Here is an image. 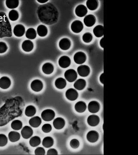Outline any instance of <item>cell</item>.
Returning <instances> with one entry per match:
<instances>
[{
	"instance_id": "cell-1",
	"label": "cell",
	"mask_w": 138,
	"mask_h": 155,
	"mask_svg": "<svg viewBox=\"0 0 138 155\" xmlns=\"http://www.w3.org/2000/svg\"><path fill=\"white\" fill-rule=\"evenodd\" d=\"M37 14L40 21L47 25L54 24L58 19V11L55 7L51 3L45 4L39 7Z\"/></svg>"
},
{
	"instance_id": "cell-2",
	"label": "cell",
	"mask_w": 138,
	"mask_h": 155,
	"mask_svg": "<svg viewBox=\"0 0 138 155\" xmlns=\"http://www.w3.org/2000/svg\"><path fill=\"white\" fill-rule=\"evenodd\" d=\"M12 36L10 22L6 14L0 12V38L11 37Z\"/></svg>"
},
{
	"instance_id": "cell-3",
	"label": "cell",
	"mask_w": 138,
	"mask_h": 155,
	"mask_svg": "<svg viewBox=\"0 0 138 155\" xmlns=\"http://www.w3.org/2000/svg\"><path fill=\"white\" fill-rule=\"evenodd\" d=\"M55 113L53 110L47 109L45 110L41 114V116L43 120L45 121H51L54 118Z\"/></svg>"
},
{
	"instance_id": "cell-4",
	"label": "cell",
	"mask_w": 138,
	"mask_h": 155,
	"mask_svg": "<svg viewBox=\"0 0 138 155\" xmlns=\"http://www.w3.org/2000/svg\"><path fill=\"white\" fill-rule=\"evenodd\" d=\"M64 77L67 81L69 82H73L75 81L77 78V72L74 69H68L64 73Z\"/></svg>"
},
{
	"instance_id": "cell-5",
	"label": "cell",
	"mask_w": 138,
	"mask_h": 155,
	"mask_svg": "<svg viewBox=\"0 0 138 155\" xmlns=\"http://www.w3.org/2000/svg\"><path fill=\"white\" fill-rule=\"evenodd\" d=\"M74 61L78 64H81L84 63L87 59L86 55L83 52H78L74 55Z\"/></svg>"
},
{
	"instance_id": "cell-6",
	"label": "cell",
	"mask_w": 138,
	"mask_h": 155,
	"mask_svg": "<svg viewBox=\"0 0 138 155\" xmlns=\"http://www.w3.org/2000/svg\"><path fill=\"white\" fill-rule=\"evenodd\" d=\"M71 28L72 31L74 33H80L83 30L84 25L82 22L80 20H75L72 22Z\"/></svg>"
},
{
	"instance_id": "cell-7",
	"label": "cell",
	"mask_w": 138,
	"mask_h": 155,
	"mask_svg": "<svg viewBox=\"0 0 138 155\" xmlns=\"http://www.w3.org/2000/svg\"><path fill=\"white\" fill-rule=\"evenodd\" d=\"M66 97L69 101H74L77 99L78 97V93L75 89L69 88L66 92Z\"/></svg>"
},
{
	"instance_id": "cell-8",
	"label": "cell",
	"mask_w": 138,
	"mask_h": 155,
	"mask_svg": "<svg viewBox=\"0 0 138 155\" xmlns=\"http://www.w3.org/2000/svg\"><path fill=\"white\" fill-rule=\"evenodd\" d=\"M43 87V82L39 79L33 80L31 84V88L35 92H40Z\"/></svg>"
},
{
	"instance_id": "cell-9",
	"label": "cell",
	"mask_w": 138,
	"mask_h": 155,
	"mask_svg": "<svg viewBox=\"0 0 138 155\" xmlns=\"http://www.w3.org/2000/svg\"><path fill=\"white\" fill-rule=\"evenodd\" d=\"M90 67L87 65H81L77 68V72L80 76L87 77L90 73Z\"/></svg>"
},
{
	"instance_id": "cell-10",
	"label": "cell",
	"mask_w": 138,
	"mask_h": 155,
	"mask_svg": "<svg viewBox=\"0 0 138 155\" xmlns=\"http://www.w3.org/2000/svg\"><path fill=\"white\" fill-rule=\"evenodd\" d=\"M58 63L60 66L62 68H66L70 66L71 60L69 57L63 56L61 57L59 60Z\"/></svg>"
},
{
	"instance_id": "cell-11",
	"label": "cell",
	"mask_w": 138,
	"mask_h": 155,
	"mask_svg": "<svg viewBox=\"0 0 138 155\" xmlns=\"http://www.w3.org/2000/svg\"><path fill=\"white\" fill-rule=\"evenodd\" d=\"M87 9L84 5H79L75 9V13L77 16L82 17L87 13Z\"/></svg>"
},
{
	"instance_id": "cell-12",
	"label": "cell",
	"mask_w": 138,
	"mask_h": 155,
	"mask_svg": "<svg viewBox=\"0 0 138 155\" xmlns=\"http://www.w3.org/2000/svg\"><path fill=\"white\" fill-rule=\"evenodd\" d=\"M25 33V28L21 24L16 25L13 29V33L16 37H22Z\"/></svg>"
},
{
	"instance_id": "cell-13",
	"label": "cell",
	"mask_w": 138,
	"mask_h": 155,
	"mask_svg": "<svg viewBox=\"0 0 138 155\" xmlns=\"http://www.w3.org/2000/svg\"><path fill=\"white\" fill-rule=\"evenodd\" d=\"M87 139L91 143H95L98 140L99 134L95 130H91L88 132L87 136Z\"/></svg>"
},
{
	"instance_id": "cell-14",
	"label": "cell",
	"mask_w": 138,
	"mask_h": 155,
	"mask_svg": "<svg viewBox=\"0 0 138 155\" xmlns=\"http://www.w3.org/2000/svg\"><path fill=\"white\" fill-rule=\"evenodd\" d=\"M21 135L24 139H29L33 134V130L29 126H25L21 131Z\"/></svg>"
},
{
	"instance_id": "cell-15",
	"label": "cell",
	"mask_w": 138,
	"mask_h": 155,
	"mask_svg": "<svg viewBox=\"0 0 138 155\" xmlns=\"http://www.w3.org/2000/svg\"><path fill=\"white\" fill-rule=\"evenodd\" d=\"M100 104L96 101H92L88 105V110L92 113L98 112L100 109Z\"/></svg>"
},
{
	"instance_id": "cell-16",
	"label": "cell",
	"mask_w": 138,
	"mask_h": 155,
	"mask_svg": "<svg viewBox=\"0 0 138 155\" xmlns=\"http://www.w3.org/2000/svg\"><path fill=\"white\" fill-rule=\"evenodd\" d=\"M11 85V81L8 77L4 76L0 78V88L3 89H7Z\"/></svg>"
},
{
	"instance_id": "cell-17",
	"label": "cell",
	"mask_w": 138,
	"mask_h": 155,
	"mask_svg": "<svg viewBox=\"0 0 138 155\" xmlns=\"http://www.w3.org/2000/svg\"><path fill=\"white\" fill-rule=\"evenodd\" d=\"M59 45L61 50L66 51L69 49L70 48L71 46V42L67 38H63L60 41Z\"/></svg>"
},
{
	"instance_id": "cell-18",
	"label": "cell",
	"mask_w": 138,
	"mask_h": 155,
	"mask_svg": "<svg viewBox=\"0 0 138 155\" xmlns=\"http://www.w3.org/2000/svg\"><path fill=\"white\" fill-rule=\"evenodd\" d=\"M100 119L98 116L95 115H92L88 117L87 122L91 126L94 127L97 126L99 123Z\"/></svg>"
},
{
	"instance_id": "cell-19",
	"label": "cell",
	"mask_w": 138,
	"mask_h": 155,
	"mask_svg": "<svg viewBox=\"0 0 138 155\" xmlns=\"http://www.w3.org/2000/svg\"><path fill=\"white\" fill-rule=\"evenodd\" d=\"M96 19L93 15H88L84 19V24L87 27H92L95 23Z\"/></svg>"
},
{
	"instance_id": "cell-20",
	"label": "cell",
	"mask_w": 138,
	"mask_h": 155,
	"mask_svg": "<svg viewBox=\"0 0 138 155\" xmlns=\"http://www.w3.org/2000/svg\"><path fill=\"white\" fill-rule=\"evenodd\" d=\"M65 121L63 118L61 117H58L55 118L53 121L54 127L56 129H62L65 126Z\"/></svg>"
},
{
	"instance_id": "cell-21",
	"label": "cell",
	"mask_w": 138,
	"mask_h": 155,
	"mask_svg": "<svg viewBox=\"0 0 138 155\" xmlns=\"http://www.w3.org/2000/svg\"><path fill=\"white\" fill-rule=\"evenodd\" d=\"M34 45L32 41L30 40H25L22 43V50L25 52H29L33 50Z\"/></svg>"
},
{
	"instance_id": "cell-22",
	"label": "cell",
	"mask_w": 138,
	"mask_h": 155,
	"mask_svg": "<svg viewBox=\"0 0 138 155\" xmlns=\"http://www.w3.org/2000/svg\"><path fill=\"white\" fill-rule=\"evenodd\" d=\"M54 68L53 65L49 63L44 64L42 67V70L45 74L49 75L51 74L54 71Z\"/></svg>"
},
{
	"instance_id": "cell-23",
	"label": "cell",
	"mask_w": 138,
	"mask_h": 155,
	"mask_svg": "<svg viewBox=\"0 0 138 155\" xmlns=\"http://www.w3.org/2000/svg\"><path fill=\"white\" fill-rule=\"evenodd\" d=\"M42 123V119L39 116H35L30 118L29 124L32 127H37L40 126Z\"/></svg>"
},
{
	"instance_id": "cell-24",
	"label": "cell",
	"mask_w": 138,
	"mask_h": 155,
	"mask_svg": "<svg viewBox=\"0 0 138 155\" xmlns=\"http://www.w3.org/2000/svg\"><path fill=\"white\" fill-rule=\"evenodd\" d=\"M76 111L79 113H84L87 109V105L84 101H79L76 103L75 105Z\"/></svg>"
},
{
	"instance_id": "cell-25",
	"label": "cell",
	"mask_w": 138,
	"mask_h": 155,
	"mask_svg": "<svg viewBox=\"0 0 138 155\" xmlns=\"http://www.w3.org/2000/svg\"><path fill=\"white\" fill-rule=\"evenodd\" d=\"M86 81L84 79H79L75 81L74 87L78 90H82L86 87Z\"/></svg>"
},
{
	"instance_id": "cell-26",
	"label": "cell",
	"mask_w": 138,
	"mask_h": 155,
	"mask_svg": "<svg viewBox=\"0 0 138 155\" xmlns=\"http://www.w3.org/2000/svg\"><path fill=\"white\" fill-rule=\"evenodd\" d=\"M66 85V82L65 79L62 78H59L55 81V85L58 89H63L65 88Z\"/></svg>"
},
{
	"instance_id": "cell-27",
	"label": "cell",
	"mask_w": 138,
	"mask_h": 155,
	"mask_svg": "<svg viewBox=\"0 0 138 155\" xmlns=\"http://www.w3.org/2000/svg\"><path fill=\"white\" fill-rule=\"evenodd\" d=\"M93 32L96 37H101L104 35V27L101 25H97L94 28Z\"/></svg>"
},
{
	"instance_id": "cell-28",
	"label": "cell",
	"mask_w": 138,
	"mask_h": 155,
	"mask_svg": "<svg viewBox=\"0 0 138 155\" xmlns=\"http://www.w3.org/2000/svg\"><path fill=\"white\" fill-rule=\"evenodd\" d=\"M37 32L40 37H45L47 35L48 28L45 25H40L37 27Z\"/></svg>"
},
{
	"instance_id": "cell-29",
	"label": "cell",
	"mask_w": 138,
	"mask_h": 155,
	"mask_svg": "<svg viewBox=\"0 0 138 155\" xmlns=\"http://www.w3.org/2000/svg\"><path fill=\"white\" fill-rule=\"evenodd\" d=\"M8 138L12 142H15L18 141L20 138V135L16 131H10L8 134Z\"/></svg>"
},
{
	"instance_id": "cell-30",
	"label": "cell",
	"mask_w": 138,
	"mask_h": 155,
	"mask_svg": "<svg viewBox=\"0 0 138 155\" xmlns=\"http://www.w3.org/2000/svg\"><path fill=\"white\" fill-rule=\"evenodd\" d=\"M36 108L34 106L29 105L27 106L25 108V113L27 116L32 117L36 114Z\"/></svg>"
},
{
	"instance_id": "cell-31",
	"label": "cell",
	"mask_w": 138,
	"mask_h": 155,
	"mask_svg": "<svg viewBox=\"0 0 138 155\" xmlns=\"http://www.w3.org/2000/svg\"><path fill=\"white\" fill-rule=\"evenodd\" d=\"M19 4L18 0H7L6 1V5L8 8L13 9L18 7Z\"/></svg>"
},
{
	"instance_id": "cell-32",
	"label": "cell",
	"mask_w": 138,
	"mask_h": 155,
	"mask_svg": "<svg viewBox=\"0 0 138 155\" xmlns=\"http://www.w3.org/2000/svg\"><path fill=\"white\" fill-rule=\"evenodd\" d=\"M87 6L90 10H94L98 7V2L95 0H89L87 1Z\"/></svg>"
},
{
	"instance_id": "cell-33",
	"label": "cell",
	"mask_w": 138,
	"mask_h": 155,
	"mask_svg": "<svg viewBox=\"0 0 138 155\" xmlns=\"http://www.w3.org/2000/svg\"><path fill=\"white\" fill-rule=\"evenodd\" d=\"M25 36L27 39H34L37 37V32L33 28H29L26 31Z\"/></svg>"
},
{
	"instance_id": "cell-34",
	"label": "cell",
	"mask_w": 138,
	"mask_h": 155,
	"mask_svg": "<svg viewBox=\"0 0 138 155\" xmlns=\"http://www.w3.org/2000/svg\"><path fill=\"white\" fill-rule=\"evenodd\" d=\"M54 144V140L51 137H47L44 138L43 141V145L46 148L52 147Z\"/></svg>"
},
{
	"instance_id": "cell-35",
	"label": "cell",
	"mask_w": 138,
	"mask_h": 155,
	"mask_svg": "<svg viewBox=\"0 0 138 155\" xmlns=\"http://www.w3.org/2000/svg\"><path fill=\"white\" fill-rule=\"evenodd\" d=\"M41 143V139L38 136H34L30 139L29 144L32 147H36L39 146Z\"/></svg>"
},
{
	"instance_id": "cell-36",
	"label": "cell",
	"mask_w": 138,
	"mask_h": 155,
	"mask_svg": "<svg viewBox=\"0 0 138 155\" xmlns=\"http://www.w3.org/2000/svg\"><path fill=\"white\" fill-rule=\"evenodd\" d=\"M22 121L19 120H15L12 121L11 124L12 128L14 130H19L22 128Z\"/></svg>"
},
{
	"instance_id": "cell-37",
	"label": "cell",
	"mask_w": 138,
	"mask_h": 155,
	"mask_svg": "<svg viewBox=\"0 0 138 155\" xmlns=\"http://www.w3.org/2000/svg\"><path fill=\"white\" fill-rule=\"evenodd\" d=\"M19 16V13L17 10H12L9 12V17L11 21H16L18 19Z\"/></svg>"
},
{
	"instance_id": "cell-38",
	"label": "cell",
	"mask_w": 138,
	"mask_h": 155,
	"mask_svg": "<svg viewBox=\"0 0 138 155\" xmlns=\"http://www.w3.org/2000/svg\"><path fill=\"white\" fill-rule=\"evenodd\" d=\"M7 141V138L5 135L4 134H0V147H4L6 145Z\"/></svg>"
},
{
	"instance_id": "cell-39",
	"label": "cell",
	"mask_w": 138,
	"mask_h": 155,
	"mask_svg": "<svg viewBox=\"0 0 138 155\" xmlns=\"http://www.w3.org/2000/svg\"><path fill=\"white\" fill-rule=\"evenodd\" d=\"M92 39V35L89 32L86 33L83 35V40L85 42H90Z\"/></svg>"
},
{
	"instance_id": "cell-40",
	"label": "cell",
	"mask_w": 138,
	"mask_h": 155,
	"mask_svg": "<svg viewBox=\"0 0 138 155\" xmlns=\"http://www.w3.org/2000/svg\"><path fill=\"white\" fill-rule=\"evenodd\" d=\"M51 130V125L49 124H46L42 127V130L45 133H49Z\"/></svg>"
},
{
	"instance_id": "cell-41",
	"label": "cell",
	"mask_w": 138,
	"mask_h": 155,
	"mask_svg": "<svg viewBox=\"0 0 138 155\" xmlns=\"http://www.w3.org/2000/svg\"><path fill=\"white\" fill-rule=\"evenodd\" d=\"M70 145L73 149H76L80 146V142L77 139H73L70 142Z\"/></svg>"
},
{
	"instance_id": "cell-42",
	"label": "cell",
	"mask_w": 138,
	"mask_h": 155,
	"mask_svg": "<svg viewBox=\"0 0 138 155\" xmlns=\"http://www.w3.org/2000/svg\"><path fill=\"white\" fill-rule=\"evenodd\" d=\"M7 50V46L6 44L4 42H0V54L6 52Z\"/></svg>"
},
{
	"instance_id": "cell-43",
	"label": "cell",
	"mask_w": 138,
	"mask_h": 155,
	"mask_svg": "<svg viewBox=\"0 0 138 155\" xmlns=\"http://www.w3.org/2000/svg\"><path fill=\"white\" fill-rule=\"evenodd\" d=\"M45 149L43 148L39 147L37 148L35 151V154L36 155H44L45 154Z\"/></svg>"
},
{
	"instance_id": "cell-44",
	"label": "cell",
	"mask_w": 138,
	"mask_h": 155,
	"mask_svg": "<svg viewBox=\"0 0 138 155\" xmlns=\"http://www.w3.org/2000/svg\"><path fill=\"white\" fill-rule=\"evenodd\" d=\"M58 153L54 149H50L48 151L47 155H57Z\"/></svg>"
},
{
	"instance_id": "cell-45",
	"label": "cell",
	"mask_w": 138,
	"mask_h": 155,
	"mask_svg": "<svg viewBox=\"0 0 138 155\" xmlns=\"http://www.w3.org/2000/svg\"><path fill=\"white\" fill-rule=\"evenodd\" d=\"M104 73H102L100 77V81L102 84H104Z\"/></svg>"
},
{
	"instance_id": "cell-46",
	"label": "cell",
	"mask_w": 138,
	"mask_h": 155,
	"mask_svg": "<svg viewBox=\"0 0 138 155\" xmlns=\"http://www.w3.org/2000/svg\"><path fill=\"white\" fill-rule=\"evenodd\" d=\"M100 44L101 48H104V38H103L100 42Z\"/></svg>"
},
{
	"instance_id": "cell-47",
	"label": "cell",
	"mask_w": 138,
	"mask_h": 155,
	"mask_svg": "<svg viewBox=\"0 0 138 155\" xmlns=\"http://www.w3.org/2000/svg\"><path fill=\"white\" fill-rule=\"evenodd\" d=\"M38 2L41 4H44L48 1V0H37Z\"/></svg>"
}]
</instances>
